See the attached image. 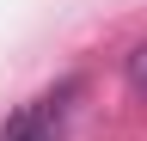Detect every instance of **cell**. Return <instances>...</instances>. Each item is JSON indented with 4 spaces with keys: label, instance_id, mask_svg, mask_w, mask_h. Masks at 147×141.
Returning a JSON list of instances; mask_svg holds the SVG:
<instances>
[{
    "label": "cell",
    "instance_id": "1",
    "mask_svg": "<svg viewBox=\"0 0 147 141\" xmlns=\"http://www.w3.org/2000/svg\"><path fill=\"white\" fill-rule=\"evenodd\" d=\"M0 141H55V98L12 111V117H6V129H0Z\"/></svg>",
    "mask_w": 147,
    "mask_h": 141
},
{
    "label": "cell",
    "instance_id": "2",
    "mask_svg": "<svg viewBox=\"0 0 147 141\" xmlns=\"http://www.w3.org/2000/svg\"><path fill=\"white\" fill-rule=\"evenodd\" d=\"M129 80H135V92H147V43L129 55Z\"/></svg>",
    "mask_w": 147,
    "mask_h": 141
}]
</instances>
